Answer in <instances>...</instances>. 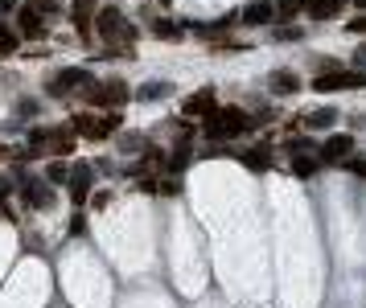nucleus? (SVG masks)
<instances>
[{
	"label": "nucleus",
	"instance_id": "f257e3e1",
	"mask_svg": "<svg viewBox=\"0 0 366 308\" xmlns=\"http://www.w3.org/2000/svg\"><path fill=\"white\" fill-rule=\"evenodd\" d=\"M206 136L210 140H235V136H243L247 128H251V119L239 111V107H214V111H206Z\"/></svg>",
	"mask_w": 366,
	"mask_h": 308
},
{
	"label": "nucleus",
	"instance_id": "f03ea898",
	"mask_svg": "<svg viewBox=\"0 0 366 308\" xmlns=\"http://www.w3.org/2000/svg\"><path fill=\"white\" fill-rule=\"evenodd\" d=\"M95 29L107 46H116V42H120V46H132V42H136V29L128 25V17H123L116 4H107V8L95 13Z\"/></svg>",
	"mask_w": 366,
	"mask_h": 308
},
{
	"label": "nucleus",
	"instance_id": "7ed1b4c3",
	"mask_svg": "<svg viewBox=\"0 0 366 308\" xmlns=\"http://www.w3.org/2000/svg\"><path fill=\"white\" fill-rule=\"evenodd\" d=\"M83 95H87L91 107H111V111H120L123 103L132 99V91H128L123 78H107V82H91V87H83Z\"/></svg>",
	"mask_w": 366,
	"mask_h": 308
},
{
	"label": "nucleus",
	"instance_id": "20e7f679",
	"mask_svg": "<svg viewBox=\"0 0 366 308\" xmlns=\"http://www.w3.org/2000/svg\"><path fill=\"white\" fill-rule=\"evenodd\" d=\"M313 91L329 95V91H366V70H321L313 78Z\"/></svg>",
	"mask_w": 366,
	"mask_h": 308
},
{
	"label": "nucleus",
	"instance_id": "39448f33",
	"mask_svg": "<svg viewBox=\"0 0 366 308\" xmlns=\"http://www.w3.org/2000/svg\"><path fill=\"white\" fill-rule=\"evenodd\" d=\"M91 82H95V78L83 70V66H66V70H58V74H54V78L46 82V91H49L54 99H62V95H71L74 87H91Z\"/></svg>",
	"mask_w": 366,
	"mask_h": 308
},
{
	"label": "nucleus",
	"instance_id": "423d86ee",
	"mask_svg": "<svg viewBox=\"0 0 366 308\" xmlns=\"http://www.w3.org/2000/svg\"><path fill=\"white\" fill-rule=\"evenodd\" d=\"M91 185H95V168L87 165V161H83V165H74V168H71V202L78 206V210L87 206V197H91Z\"/></svg>",
	"mask_w": 366,
	"mask_h": 308
},
{
	"label": "nucleus",
	"instance_id": "0eeeda50",
	"mask_svg": "<svg viewBox=\"0 0 366 308\" xmlns=\"http://www.w3.org/2000/svg\"><path fill=\"white\" fill-rule=\"evenodd\" d=\"M354 156V136H329L321 144V161L325 165H346Z\"/></svg>",
	"mask_w": 366,
	"mask_h": 308
},
{
	"label": "nucleus",
	"instance_id": "6e6552de",
	"mask_svg": "<svg viewBox=\"0 0 366 308\" xmlns=\"http://www.w3.org/2000/svg\"><path fill=\"white\" fill-rule=\"evenodd\" d=\"M21 197H25V206H33V210H46L49 202H54V190H49V181L25 177V181H21Z\"/></svg>",
	"mask_w": 366,
	"mask_h": 308
},
{
	"label": "nucleus",
	"instance_id": "1a4fd4ad",
	"mask_svg": "<svg viewBox=\"0 0 366 308\" xmlns=\"http://www.w3.org/2000/svg\"><path fill=\"white\" fill-rule=\"evenodd\" d=\"M71 25L83 33V37H91V29H95V0H74L71 4Z\"/></svg>",
	"mask_w": 366,
	"mask_h": 308
},
{
	"label": "nucleus",
	"instance_id": "9d476101",
	"mask_svg": "<svg viewBox=\"0 0 366 308\" xmlns=\"http://www.w3.org/2000/svg\"><path fill=\"white\" fill-rule=\"evenodd\" d=\"M219 103H214V87H202L194 95L181 103V116H206V111H214Z\"/></svg>",
	"mask_w": 366,
	"mask_h": 308
},
{
	"label": "nucleus",
	"instance_id": "9b49d317",
	"mask_svg": "<svg viewBox=\"0 0 366 308\" xmlns=\"http://www.w3.org/2000/svg\"><path fill=\"white\" fill-rule=\"evenodd\" d=\"M17 33H21V37H33V42L46 33V25H42V13H37L33 4H25L21 13H17Z\"/></svg>",
	"mask_w": 366,
	"mask_h": 308
},
{
	"label": "nucleus",
	"instance_id": "f8f14e48",
	"mask_svg": "<svg viewBox=\"0 0 366 308\" xmlns=\"http://www.w3.org/2000/svg\"><path fill=\"white\" fill-rule=\"evenodd\" d=\"M239 21H247V25H272V21H276V8H272V0H251L243 13H239Z\"/></svg>",
	"mask_w": 366,
	"mask_h": 308
},
{
	"label": "nucleus",
	"instance_id": "ddd939ff",
	"mask_svg": "<svg viewBox=\"0 0 366 308\" xmlns=\"http://www.w3.org/2000/svg\"><path fill=\"white\" fill-rule=\"evenodd\" d=\"M268 87H272V95H296L300 91V78L293 70H272Z\"/></svg>",
	"mask_w": 366,
	"mask_h": 308
},
{
	"label": "nucleus",
	"instance_id": "4468645a",
	"mask_svg": "<svg viewBox=\"0 0 366 308\" xmlns=\"http://www.w3.org/2000/svg\"><path fill=\"white\" fill-rule=\"evenodd\" d=\"M120 111H107V116L103 119H95V123H91V132H87V136H91V140H107V136H111V132H120Z\"/></svg>",
	"mask_w": 366,
	"mask_h": 308
},
{
	"label": "nucleus",
	"instance_id": "2eb2a0df",
	"mask_svg": "<svg viewBox=\"0 0 366 308\" xmlns=\"http://www.w3.org/2000/svg\"><path fill=\"white\" fill-rule=\"evenodd\" d=\"M334 119H338L334 107H317V111H305V128L309 132H325V128H334Z\"/></svg>",
	"mask_w": 366,
	"mask_h": 308
},
{
	"label": "nucleus",
	"instance_id": "dca6fc26",
	"mask_svg": "<svg viewBox=\"0 0 366 308\" xmlns=\"http://www.w3.org/2000/svg\"><path fill=\"white\" fill-rule=\"evenodd\" d=\"M152 33L165 37V42H181V37H185V25L169 21V17H152Z\"/></svg>",
	"mask_w": 366,
	"mask_h": 308
},
{
	"label": "nucleus",
	"instance_id": "f3484780",
	"mask_svg": "<svg viewBox=\"0 0 366 308\" xmlns=\"http://www.w3.org/2000/svg\"><path fill=\"white\" fill-rule=\"evenodd\" d=\"M300 13L313 17V21H325V17L338 13V4H334V0H300Z\"/></svg>",
	"mask_w": 366,
	"mask_h": 308
},
{
	"label": "nucleus",
	"instance_id": "a211bd4d",
	"mask_svg": "<svg viewBox=\"0 0 366 308\" xmlns=\"http://www.w3.org/2000/svg\"><path fill=\"white\" fill-rule=\"evenodd\" d=\"M239 161L247 168H255V173H264V168H272V152L268 148H251V152H239Z\"/></svg>",
	"mask_w": 366,
	"mask_h": 308
},
{
	"label": "nucleus",
	"instance_id": "6ab92c4d",
	"mask_svg": "<svg viewBox=\"0 0 366 308\" xmlns=\"http://www.w3.org/2000/svg\"><path fill=\"white\" fill-rule=\"evenodd\" d=\"M17 49H21V33L8 29V25H0V58H13Z\"/></svg>",
	"mask_w": 366,
	"mask_h": 308
},
{
	"label": "nucleus",
	"instance_id": "aec40b11",
	"mask_svg": "<svg viewBox=\"0 0 366 308\" xmlns=\"http://www.w3.org/2000/svg\"><path fill=\"white\" fill-rule=\"evenodd\" d=\"M321 161L313 156V152H300V156H293V173L296 177H317Z\"/></svg>",
	"mask_w": 366,
	"mask_h": 308
},
{
	"label": "nucleus",
	"instance_id": "412c9836",
	"mask_svg": "<svg viewBox=\"0 0 366 308\" xmlns=\"http://www.w3.org/2000/svg\"><path fill=\"white\" fill-rule=\"evenodd\" d=\"M190 161H194L190 144H177V152L169 156V173H173V177H177V173H185V168H190Z\"/></svg>",
	"mask_w": 366,
	"mask_h": 308
},
{
	"label": "nucleus",
	"instance_id": "4be33fe9",
	"mask_svg": "<svg viewBox=\"0 0 366 308\" xmlns=\"http://www.w3.org/2000/svg\"><path fill=\"white\" fill-rule=\"evenodd\" d=\"M173 95V87L169 82H152V87H140V91H136V99H145V103H157V99H169Z\"/></svg>",
	"mask_w": 366,
	"mask_h": 308
},
{
	"label": "nucleus",
	"instance_id": "5701e85b",
	"mask_svg": "<svg viewBox=\"0 0 366 308\" xmlns=\"http://www.w3.org/2000/svg\"><path fill=\"white\" fill-rule=\"evenodd\" d=\"M272 8H276V21H293L296 13H300V0H276Z\"/></svg>",
	"mask_w": 366,
	"mask_h": 308
},
{
	"label": "nucleus",
	"instance_id": "b1692460",
	"mask_svg": "<svg viewBox=\"0 0 366 308\" xmlns=\"http://www.w3.org/2000/svg\"><path fill=\"white\" fill-rule=\"evenodd\" d=\"M313 148H317V144L309 140V136H293V140L284 144V152H288V156H300V152H313Z\"/></svg>",
	"mask_w": 366,
	"mask_h": 308
},
{
	"label": "nucleus",
	"instance_id": "393cba45",
	"mask_svg": "<svg viewBox=\"0 0 366 308\" xmlns=\"http://www.w3.org/2000/svg\"><path fill=\"white\" fill-rule=\"evenodd\" d=\"M66 177H71V168L66 165H49L46 168V181H66Z\"/></svg>",
	"mask_w": 366,
	"mask_h": 308
},
{
	"label": "nucleus",
	"instance_id": "a878e982",
	"mask_svg": "<svg viewBox=\"0 0 366 308\" xmlns=\"http://www.w3.org/2000/svg\"><path fill=\"white\" fill-rule=\"evenodd\" d=\"M29 4H33V8H37V13H42V17H54V13H58V0H29Z\"/></svg>",
	"mask_w": 366,
	"mask_h": 308
},
{
	"label": "nucleus",
	"instance_id": "bb28decb",
	"mask_svg": "<svg viewBox=\"0 0 366 308\" xmlns=\"http://www.w3.org/2000/svg\"><path fill=\"white\" fill-rule=\"evenodd\" d=\"M161 161H165V152H161V148H148V152H145V161H140V168H148V165H161Z\"/></svg>",
	"mask_w": 366,
	"mask_h": 308
},
{
	"label": "nucleus",
	"instance_id": "cd10ccee",
	"mask_svg": "<svg viewBox=\"0 0 366 308\" xmlns=\"http://www.w3.org/2000/svg\"><path fill=\"white\" fill-rule=\"evenodd\" d=\"M49 140V132L46 128H37V132H33V136H29V148H33V152H42V144Z\"/></svg>",
	"mask_w": 366,
	"mask_h": 308
},
{
	"label": "nucleus",
	"instance_id": "c85d7f7f",
	"mask_svg": "<svg viewBox=\"0 0 366 308\" xmlns=\"http://www.w3.org/2000/svg\"><path fill=\"white\" fill-rule=\"evenodd\" d=\"M346 168H350V173H358V177H366V161H362V156H350Z\"/></svg>",
	"mask_w": 366,
	"mask_h": 308
},
{
	"label": "nucleus",
	"instance_id": "c756f323",
	"mask_svg": "<svg viewBox=\"0 0 366 308\" xmlns=\"http://www.w3.org/2000/svg\"><path fill=\"white\" fill-rule=\"evenodd\" d=\"M276 37H280V42H300V29H293V25H288V29H276Z\"/></svg>",
	"mask_w": 366,
	"mask_h": 308
},
{
	"label": "nucleus",
	"instance_id": "7c9ffc66",
	"mask_svg": "<svg viewBox=\"0 0 366 308\" xmlns=\"http://www.w3.org/2000/svg\"><path fill=\"white\" fill-rule=\"evenodd\" d=\"M346 29H350V33H358V37H366V13H362V17H354Z\"/></svg>",
	"mask_w": 366,
	"mask_h": 308
},
{
	"label": "nucleus",
	"instance_id": "2f4dec72",
	"mask_svg": "<svg viewBox=\"0 0 366 308\" xmlns=\"http://www.w3.org/2000/svg\"><path fill=\"white\" fill-rule=\"evenodd\" d=\"M71 235H87V218H83V214L71 218Z\"/></svg>",
	"mask_w": 366,
	"mask_h": 308
},
{
	"label": "nucleus",
	"instance_id": "473e14b6",
	"mask_svg": "<svg viewBox=\"0 0 366 308\" xmlns=\"http://www.w3.org/2000/svg\"><path fill=\"white\" fill-rule=\"evenodd\" d=\"M0 218H4V222H13V218H17V214H13V206H8L4 197H0Z\"/></svg>",
	"mask_w": 366,
	"mask_h": 308
},
{
	"label": "nucleus",
	"instance_id": "72a5a7b5",
	"mask_svg": "<svg viewBox=\"0 0 366 308\" xmlns=\"http://www.w3.org/2000/svg\"><path fill=\"white\" fill-rule=\"evenodd\" d=\"M177 190H181V185H177L173 177H169V181H165V185H157V193H169V197H173V193H177Z\"/></svg>",
	"mask_w": 366,
	"mask_h": 308
},
{
	"label": "nucleus",
	"instance_id": "f704fd0d",
	"mask_svg": "<svg viewBox=\"0 0 366 308\" xmlns=\"http://www.w3.org/2000/svg\"><path fill=\"white\" fill-rule=\"evenodd\" d=\"M136 190H140V193H157V181H152V177H145V181L136 185Z\"/></svg>",
	"mask_w": 366,
	"mask_h": 308
},
{
	"label": "nucleus",
	"instance_id": "c9c22d12",
	"mask_svg": "<svg viewBox=\"0 0 366 308\" xmlns=\"http://www.w3.org/2000/svg\"><path fill=\"white\" fill-rule=\"evenodd\" d=\"M17 190V185H13V181H8V177H0V197H8V193Z\"/></svg>",
	"mask_w": 366,
	"mask_h": 308
},
{
	"label": "nucleus",
	"instance_id": "e433bc0d",
	"mask_svg": "<svg viewBox=\"0 0 366 308\" xmlns=\"http://www.w3.org/2000/svg\"><path fill=\"white\" fill-rule=\"evenodd\" d=\"M354 62H358V66L366 70V46H362V49H354Z\"/></svg>",
	"mask_w": 366,
	"mask_h": 308
},
{
	"label": "nucleus",
	"instance_id": "4c0bfd02",
	"mask_svg": "<svg viewBox=\"0 0 366 308\" xmlns=\"http://www.w3.org/2000/svg\"><path fill=\"white\" fill-rule=\"evenodd\" d=\"M13 4H17V0H0V13H8V8H13Z\"/></svg>",
	"mask_w": 366,
	"mask_h": 308
},
{
	"label": "nucleus",
	"instance_id": "58836bf2",
	"mask_svg": "<svg viewBox=\"0 0 366 308\" xmlns=\"http://www.w3.org/2000/svg\"><path fill=\"white\" fill-rule=\"evenodd\" d=\"M334 4H338V8H342V4H346V0H334Z\"/></svg>",
	"mask_w": 366,
	"mask_h": 308
},
{
	"label": "nucleus",
	"instance_id": "ea45409f",
	"mask_svg": "<svg viewBox=\"0 0 366 308\" xmlns=\"http://www.w3.org/2000/svg\"><path fill=\"white\" fill-rule=\"evenodd\" d=\"M161 4H173V0H161Z\"/></svg>",
	"mask_w": 366,
	"mask_h": 308
}]
</instances>
